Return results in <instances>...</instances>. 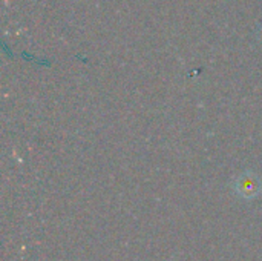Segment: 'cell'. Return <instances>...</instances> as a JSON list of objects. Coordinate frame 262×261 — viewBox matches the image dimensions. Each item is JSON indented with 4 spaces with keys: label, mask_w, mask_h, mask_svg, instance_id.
<instances>
[{
    "label": "cell",
    "mask_w": 262,
    "mask_h": 261,
    "mask_svg": "<svg viewBox=\"0 0 262 261\" xmlns=\"http://www.w3.org/2000/svg\"><path fill=\"white\" fill-rule=\"evenodd\" d=\"M235 191L246 200L256 198L262 191V185L259 177L255 172H244L235 182Z\"/></svg>",
    "instance_id": "1"
}]
</instances>
